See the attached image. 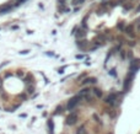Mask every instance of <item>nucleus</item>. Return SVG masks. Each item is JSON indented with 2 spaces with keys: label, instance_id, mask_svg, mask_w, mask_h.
I'll return each mask as SVG.
<instances>
[{
  "label": "nucleus",
  "instance_id": "f257e3e1",
  "mask_svg": "<svg viewBox=\"0 0 140 134\" xmlns=\"http://www.w3.org/2000/svg\"><path fill=\"white\" fill-rule=\"evenodd\" d=\"M80 100H81V96H80V95H79V96H75V97H73L70 101H69V103H68V109L69 111H71V109H74V107L79 103V101Z\"/></svg>",
  "mask_w": 140,
  "mask_h": 134
},
{
  "label": "nucleus",
  "instance_id": "f03ea898",
  "mask_svg": "<svg viewBox=\"0 0 140 134\" xmlns=\"http://www.w3.org/2000/svg\"><path fill=\"white\" fill-rule=\"evenodd\" d=\"M76 121H77V114H76V113H71L70 116L66 118V124L73 126V124L76 123Z\"/></svg>",
  "mask_w": 140,
  "mask_h": 134
},
{
  "label": "nucleus",
  "instance_id": "7ed1b4c3",
  "mask_svg": "<svg viewBox=\"0 0 140 134\" xmlns=\"http://www.w3.org/2000/svg\"><path fill=\"white\" fill-rule=\"evenodd\" d=\"M139 67H140V60H133L130 63V73H132V75L139 69Z\"/></svg>",
  "mask_w": 140,
  "mask_h": 134
},
{
  "label": "nucleus",
  "instance_id": "20e7f679",
  "mask_svg": "<svg viewBox=\"0 0 140 134\" xmlns=\"http://www.w3.org/2000/svg\"><path fill=\"white\" fill-rule=\"evenodd\" d=\"M11 9H12V6H11L10 4H8V5H3L1 8H0V11H1L3 14H6V12H9Z\"/></svg>",
  "mask_w": 140,
  "mask_h": 134
},
{
  "label": "nucleus",
  "instance_id": "39448f33",
  "mask_svg": "<svg viewBox=\"0 0 140 134\" xmlns=\"http://www.w3.org/2000/svg\"><path fill=\"white\" fill-rule=\"evenodd\" d=\"M114 99H115V95H114V93H112L111 96L106 100V102H108V103H111V105H112V103H113V101H114Z\"/></svg>",
  "mask_w": 140,
  "mask_h": 134
},
{
  "label": "nucleus",
  "instance_id": "423d86ee",
  "mask_svg": "<svg viewBox=\"0 0 140 134\" xmlns=\"http://www.w3.org/2000/svg\"><path fill=\"white\" fill-rule=\"evenodd\" d=\"M86 83H96V79L95 78H89V79L82 81V84H86Z\"/></svg>",
  "mask_w": 140,
  "mask_h": 134
},
{
  "label": "nucleus",
  "instance_id": "0eeeda50",
  "mask_svg": "<svg viewBox=\"0 0 140 134\" xmlns=\"http://www.w3.org/2000/svg\"><path fill=\"white\" fill-rule=\"evenodd\" d=\"M130 84V78H128L127 80H125V83H124V92L128 90V85Z\"/></svg>",
  "mask_w": 140,
  "mask_h": 134
},
{
  "label": "nucleus",
  "instance_id": "6e6552de",
  "mask_svg": "<svg viewBox=\"0 0 140 134\" xmlns=\"http://www.w3.org/2000/svg\"><path fill=\"white\" fill-rule=\"evenodd\" d=\"M93 91H95V93H96V96H97V97H101V96H102V91H101V90L95 89Z\"/></svg>",
  "mask_w": 140,
  "mask_h": 134
},
{
  "label": "nucleus",
  "instance_id": "1a4fd4ad",
  "mask_svg": "<svg viewBox=\"0 0 140 134\" xmlns=\"http://www.w3.org/2000/svg\"><path fill=\"white\" fill-rule=\"evenodd\" d=\"M48 126H49V132H50V134H53V121H49L48 122Z\"/></svg>",
  "mask_w": 140,
  "mask_h": 134
},
{
  "label": "nucleus",
  "instance_id": "9d476101",
  "mask_svg": "<svg viewBox=\"0 0 140 134\" xmlns=\"http://www.w3.org/2000/svg\"><path fill=\"white\" fill-rule=\"evenodd\" d=\"M82 1H84V0H74L73 4H74V5H77V4H81Z\"/></svg>",
  "mask_w": 140,
  "mask_h": 134
},
{
  "label": "nucleus",
  "instance_id": "9b49d317",
  "mask_svg": "<svg viewBox=\"0 0 140 134\" xmlns=\"http://www.w3.org/2000/svg\"><path fill=\"white\" fill-rule=\"evenodd\" d=\"M30 50H22V52H20V53H21V54H27Z\"/></svg>",
  "mask_w": 140,
  "mask_h": 134
},
{
  "label": "nucleus",
  "instance_id": "f8f14e48",
  "mask_svg": "<svg viewBox=\"0 0 140 134\" xmlns=\"http://www.w3.org/2000/svg\"><path fill=\"white\" fill-rule=\"evenodd\" d=\"M109 134H113V133H109Z\"/></svg>",
  "mask_w": 140,
  "mask_h": 134
}]
</instances>
